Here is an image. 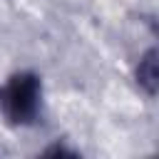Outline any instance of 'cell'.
<instances>
[{"mask_svg": "<svg viewBox=\"0 0 159 159\" xmlns=\"http://www.w3.org/2000/svg\"><path fill=\"white\" fill-rule=\"evenodd\" d=\"M42 107V80L35 72H17L0 87V109L12 124H35Z\"/></svg>", "mask_w": 159, "mask_h": 159, "instance_id": "1", "label": "cell"}, {"mask_svg": "<svg viewBox=\"0 0 159 159\" xmlns=\"http://www.w3.org/2000/svg\"><path fill=\"white\" fill-rule=\"evenodd\" d=\"M134 77H137V84L149 94L154 97L157 94V87H159V70H157V50H147L134 70Z\"/></svg>", "mask_w": 159, "mask_h": 159, "instance_id": "2", "label": "cell"}, {"mask_svg": "<svg viewBox=\"0 0 159 159\" xmlns=\"http://www.w3.org/2000/svg\"><path fill=\"white\" fill-rule=\"evenodd\" d=\"M42 154H45V157H77V152H75V149H67V147H60V144H55V147L45 149Z\"/></svg>", "mask_w": 159, "mask_h": 159, "instance_id": "3", "label": "cell"}]
</instances>
